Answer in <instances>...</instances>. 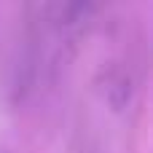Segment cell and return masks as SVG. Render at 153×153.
<instances>
[{"instance_id":"obj_1","label":"cell","mask_w":153,"mask_h":153,"mask_svg":"<svg viewBox=\"0 0 153 153\" xmlns=\"http://www.w3.org/2000/svg\"><path fill=\"white\" fill-rule=\"evenodd\" d=\"M137 89V78H134V65L129 62H108L102 67L100 75V91L105 97L108 105H113L116 110H124Z\"/></svg>"},{"instance_id":"obj_2","label":"cell","mask_w":153,"mask_h":153,"mask_svg":"<svg viewBox=\"0 0 153 153\" xmlns=\"http://www.w3.org/2000/svg\"><path fill=\"white\" fill-rule=\"evenodd\" d=\"M0 153H5V151H0Z\"/></svg>"}]
</instances>
